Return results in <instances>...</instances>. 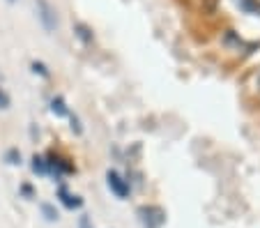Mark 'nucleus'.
Returning <instances> with one entry per match:
<instances>
[{
	"instance_id": "0eeeda50",
	"label": "nucleus",
	"mask_w": 260,
	"mask_h": 228,
	"mask_svg": "<svg viewBox=\"0 0 260 228\" xmlns=\"http://www.w3.org/2000/svg\"><path fill=\"white\" fill-rule=\"evenodd\" d=\"M42 214L46 217V221H58V219H60L58 210H55L51 203H42Z\"/></svg>"
},
{
	"instance_id": "6e6552de",
	"label": "nucleus",
	"mask_w": 260,
	"mask_h": 228,
	"mask_svg": "<svg viewBox=\"0 0 260 228\" xmlns=\"http://www.w3.org/2000/svg\"><path fill=\"white\" fill-rule=\"evenodd\" d=\"M32 171H35V173H40V175H46V173H49L46 159H42V157H37V154H35V157H32Z\"/></svg>"
},
{
	"instance_id": "7ed1b4c3",
	"label": "nucleus",
	"mask_w": 260,
	"mask_h": 228,
	"mask_svg": "<svg viewBox=\"0 0 260 228\" xmlns=\"http://www.w3.org/2000/svg\"><path fill=\"white\" fill-rule=\"evenodd\" d=\"M106 182H108V189H111L118 199H127V196H129V182L120 173L108 171V173H106Z\"/></svg>"
},
{
	"instance_id": "f8f14e48",
	"label": "nucleus",
	"mask_w": 260,
	"mask_h": 228,
	"mask_svg": "<svg viewBox=\"0 0 260 228\" xmlns=\"http://www.w3.org/2000/svg\"><path fill=\"white\" fill-rule=\"evenodd\" d=\"M79 228H92V223H90V219L85 217V214L79 219Z\"/></svg>"
},
{
	"instance_id": "f257e3e1",
	"label": "nucleus",
	"mask_w": 260,
	"mask_h": 228,
	"mask_svg": "<svg viewBox=\"0 0 260 228\" xmlns=\"http://www.w3.org/2000/svg\"><path fill=\"white\" fill-rule=\"evenodd\" d=\"M35 7H37V19L44 25L46 32H53L58 28V14H55V7L51 5L49 0H35Z\"/></svg>"
},
{
	"instance_id": "f03ea898",
	"label": "nucleus",
	"mask_w": 260,
	"mask_h": 228,
	"mask_svg": "<svg viewBox=\"0 0 260 228\" xmlns=\"http://www.w3.org/2000/svg\"><path fill=\"white\" fill-rule=\"evenodd\" d=\"M138 214H141V221L145 228H159L164 221H166V214H164L161 208H157V205H143L141 210H138Z\"/></svg>"
},
{
	"instance_id": "39448f33",
	"label": "nucleus",
	"mask_w": 260,
	"mask_h": 228,
	"mask_svg": "<svg viewBox=\"0 0 260 228\" xmlns=\"http://www.w3.org/2000/svg\"><path fill=\"white\" fill-rule=\"evenodd\" d=\"M51 111H53L55 115H60V118H64V115H69L67 104H64V100H62V97H53V100H51Z\"/></svg>"
},
{
	"instance_id": "1a4fd4ad",
	"label": "nucleus",
	"mask_w": 260,
	"mask_h": 228,
	"mask_svg": "<svg viewBox=\"0 0 260 228\" xmlns=\"http://www.w3.org/2000/svg\"><path fill=\"white\" fill-rule=\"evenodd\" d=\"M7 161H10V164H12V166L21 164V152H19V150H14V148H12V150H10V152H7Z\"/></svg>"
},
{
	"instance_id": "2eb2a0df",
	"label": "nucleus",
	"mask_w": 260,
	"mask_h": 228,
	"mask_svg": "<svg viewBox=\"0 0 260 228\" xmlns=\"http://www.w3.org/2000/svg\"><path fill=\"white\" fill-rule=\"evenodd\" d=\"M7 3H16V0H7Z\"/></svg>"
},
{
	"instance_id": "9d476101",
	"label": "nucleus",
	"mask_w": 260,
	"mask_h": 228,
	"mask_svg": "<svg viewBox=\"0 0 260 228\" xmlns=\"http://www.w3.org/2000/svg\"><path fill=\"white\" fill-rule=\"evenodd\" d=\"M32 72L35 74H40V76H44V79H49V70H46L42 62H32Z\"/></svg>"
},
{
	"instance_id": "20e7f679",
	"label": "nucleus",
	"mask_w": 260,
	"mask_h": 228,
	"mask_svg": "<svg viewBox=\"0 0 260 228\" xmlns=\"http://www.w3.org/2000/svg\"><path fill=\"white\" fill-rule=\"evenodd\" d=\"M58 199L62 201L64 208H81V205H83L81 196H74V193H69L64 187H60V189H58Z\"/></svg>"
},
{
	"instance_id": "9b49d317",
	"label": "nucleus",
	"mask_w": 260,
	"mask_h": 228,
	"mask_svg": "<svg viewBox=\"0 0 260 228\" xmlns=\"http://www.w3.org/2000/svg\"><path fill=\"white\" fill-rule=\"evenodd\" d=\"M0 109H10V94L0 88Z\"/></svg>"
},
{
	"instance_id": "ddd939ff",
	"label": "nucleus",
	"mask_w": 260,
	"mask_h": 228,
	"mask_svg": "<svg viewBox=\"0 0 260 228\" xmlns=\"http://www.w3.org/2000/svg\"><path fill=\"white\" fill-rule=\"evenodd\" d=\"M72 129L76 132V134H81V132H83V129H81V124H79V118H74V115H72Z\"/></svg>"
},
{
	"instance_id": "4468645a",
	"label": "nucleus",
	"mask_w": 260,
	"mask_h": 228,
	"mask_svg": "<svg viewBox=\"0 0 260 228\" xmlns=\"http://www.w3.org/2000/svg\"><path fill=\"white\" fill-rule=\"evenodd\" d=\"M255 85H258V90H260V74H258V81H255Z\"/></svg>"
},
{
	"instance_id": "423d86ee",
	"label": "nucleus",
	"mask_w": 260,
	"mask_h": 228,
	"mask_svg": "<svg viewBox=\"0 0 260 228\" xmlns=\"http://www.w3.org/2000/svg\"><path fill=\"white\" fill-rule=\"evenodd\" d=\"M74 30H76V35H79L85 44H90V42H92V30H90L85 23H76V25H74Z\"/></svg>"
}]
</instances>
